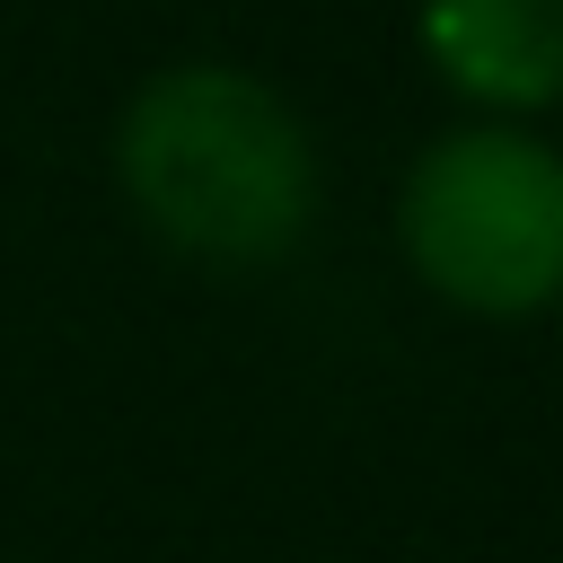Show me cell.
Here are the masks:
<instances>
[{
    "label": "cell",
    "instance_id": "1",
    "mask_svg": "<svg viewBox=\"0 0 563 563\" xmlns=\"http://www.w3.org/2000/svg\"><path fill=\"white\" fill-rule=\"evenodd\" d=\"M114 185L158 246L211 273H273L317 229V141L238 62H167L114 114Z\"/></svg>",
    "mask_w": 563,
    "mask_h": 563
},
{
    "label": "cell",
    "instance_id": "2",
    "mask_svg": "<svg viewBox=\"0 0 563 563\" xmlns=\"http://www.w3.org/2000/svg\"><path fill=\"white\" fill-rule=\"evenodd\" d=\"M396 246L413 282L484 325L563 299V150L537 123H449L396 185Z\"/></svg>",
    "mask_w": 563,
    "mask_h": 563
},
{
    "label": "cell",
    "instance_id": "3",
    "mask_svg": "<svg viewBox=\"0 0 563 563\" xmlns=\"http://www.w3.org/2000/svg\"><path fill=\"white\" fill-rule=\"evenodd\" d=\"M413 35L440 88L493 123H537L563 106V0H422Z\"/></svg>",
    "mask_w": 563,
    "mask_h": 563
}]
</instances>
